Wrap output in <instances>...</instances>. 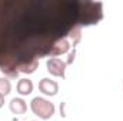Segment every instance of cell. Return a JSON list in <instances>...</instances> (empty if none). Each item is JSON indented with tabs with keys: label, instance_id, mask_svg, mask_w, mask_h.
I'll return each mask as SVG.
<instances>
[{
	"label": "cell",
	"instance_id": "1",
	"mask_svg": "<svg viewBox=\"0 0 123 121\" xmlns=\"http://www.w3.org/2000/svg\"><path fill=\"white\" fill-rule=\"evenodd\" d=\"M103 4L90 0H0V71L10 78L50 56L74 27L97 24Z\"/></svg>",
	"mask_w": 123,
	"mask_h": 121
},
{
	"label": "cell",
	"instance_id": "2",
	"mask_svg": "<svg viewBox=\"0 0 123 121\" xmlns=\"http://www.w3.org/2000/svg\"><path fill=\"white\" fill-rule=\"evenodd\" d=\"M30 110L34 116H37L42 120H50L56 111V107L53 103L43 97H34L30 103Z\"/></svg>",
	"mask_w": 123,
	"mask_h": 121
},
{
	"label": "cell",
	"instance_id": "3",
	"mask_svg": "<svg viewBox=\"0 0 123 121\" xmlns=\"http://www.w3.org/2000/svg\"><path fill=\"white\" fill-rule=\"evenodd\" d=\"M66 66H67V63L59 57H50L46 61V70L52 76L60 77V78H64V76H66Z\"/></svg>",
	"mask_w": 123,
	"mask_h": 121
},
{
	"label": "cell",
	"instance_id": "4",
	"mask_svg": "<svg viewBox=\"0 0 123 121\" xmlns=\"http://www.w3.org/2000/svg\"><path fill=\"white\" fill-rule=\"evenodd\" d=\"M39 90L42 91L44 95H49V97H53L57 94L59 91V84L55 81V80H50V78H42L39 81Z\"/></svg>",
	"mask_w": 123,
	"mask_h": 121
},
{
	"label": "cell",
	"instance_id": "5",
	"mask_svg": "<svg viewBox=\"0 0 123 121\" xmlns=\"http://www.w3.org/2000/svg\"><path fill=\"white\" fill-rule=\"evenodd\" d=\"M9 108L13 114H17V116H22L27 111V104L23 98H13L10 103H9Z\"/></svg>",
	"mask_w": 123,
	"mask_h": 121
},
{
	"label": "cell",
	"instance_id": "6",
	"mask_svg": "<svg viewBox=\"0 0 123 121\" xmlns=\"http://www.w3.org/2000/svg\"><path fill=\"white\" fill-rule=\"evenodd\" d=\"M33 91V83L29 78H20L17 83V93L20 95H29Z\"/></svg>",
	"mask_w": 123,
	"mask_h": 121
},
{
	"label": "cell",
	"instance_id": "7",
	"mask_svg": "<svg viewBox=\"0 0 123 121\" xmlns=\"http://www.w3.org/2000/svg\"><path fill=\"white\" fill-rule=\"evenodd\" d=\"M12 91V83L7 77H0V95L6 97Z\"/></svg>",
	"mask_w": 123,
	"mask_h": 121
},
{
	"label": "cell",
	"instance_id": "8",
	"mask_svg": "<svg viewBox=\"0 0 123 121\" xmlns=\"http://www.w3.org/2000/svg\"><path fill=\"white\" fill-rule=\"evenodd\" d=\"M3 104H4V97H3V95H0V108L3 107Z\"/></svg>",
	"mask_w": 123,
	"mask_h": 121
}]
</instances>
